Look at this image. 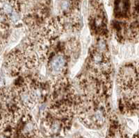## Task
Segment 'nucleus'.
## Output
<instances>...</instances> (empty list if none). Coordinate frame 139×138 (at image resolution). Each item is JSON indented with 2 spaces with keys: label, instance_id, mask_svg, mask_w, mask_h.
I'll return each mask as SVG.
<instances>
[{
  "label": "nucleus",
  "instance_id": "6",
  "mask_svg": "<svg viewBox=\"0 0 139 138\" xmlns=\"http://www.w3.org/2000/svg\"><path fill=\"white\" fill-rule=\"evenodd\" d=\"M83 61H84V60H82V58H80L77 64L73 67V68H72V70H71V76H72V77L75 76V75L77 74V72H79V70L81 69L82 64H83Z\"/></svg>",
  "mask_w": 139,
  "mask_h": 138
},
{
  "label": "nucleus",
  "instance_id": "8",
  "mask_svg": "<svg viewBox=\"0 0 139 138\" xmlns=\"http://www.w3.org/2000/svg\"><path fill=\"white\" fill-rule=\"evenodd\" d=\"M134 51H135V52L137 54H139V44H138L135 47V49H134Z\"/></svg>",
  "mask_w": 139,
  "mask_h": 138
},
{
  "label": "nucleus",
  "instance_id": "4",
  "mask_svg": "<svg viewBox=\"0 0 139 138\" xmlns=\"http://www.w3.org/2000/svg\"><path fill=\"white\" fill-rule=\"evenodd\" d=\"M22 29H18L14 31L12 33V34L10 36L9 39V44L14 46L15 44H17V42L20 41V38L22 37Z\"/></svg>",
  "mask_w": 139,
  "mask_h": 138
},
{
  "label": "nucleus",
  "instance_id": "2",
  "mask_svg": "<svg viewBox=\"0 0 139 138\" xmlns=\"http://www.w3.org/2000/svg\"><path fill=\"white\" fill-rule=\"evenodd\" d=\"M70 56L65 52L57 53L48 60L47 70L49 75L52 77V80L63 77L66 69Z\"/></svg>",
  "mask_w": 139,
  "mask_h": 138
},
{
  "label": "nucleus",
  "instance_id": "7",
  "mask_svg": "<svg viewBox=\"0 0 139 138\" xmlns=\"http://www.w3.org/2000/svg\"><path fill=\"white\" fill-rule=\"evenodd\" d=\"M82 10L83 15L86 17L88 13V1L87 0H84L83 3H82Z\"/></svg>",
  "mask_w": 139,
  "mask_h": 138
},
{
  "label": "nucleus",
  "instance_id": "5",
  "mask_svg": "<svg viewBox=\"0 0 139 138\" xmlns=\"http://www.w3.org/2000/svg\"><path fill=\"white\" fill-rule=\"evenodd\" d=\"M83 134L86 138H104V135L99 131H85Z\"/></svg>",
  "mask_w": 139,
  "mask_h": 138
},
{
  "label": "nucleus",
  "instance_id": "3",
  "mask_svg": "<svg viewBox=\"0 0 139 138\" xmlns=\"http://www.w3.org/2000/svg\"><path fill=\"white\" fill-rule=\"evenodd\" d=\"M4 66L10 76L15 77L18 75L22 71L23 67H25L23 52L18 49L10 52L4 62Z\"/></svg>",
  "mask_w": 139,
  "mask_h": 138
},
{
  "label": "nucleus",
  "instance_id": "1",
  "mask_svg": "<svg viewBox=\"0 0 139 138\" xmlns=\"http://www.w3.org/2000/svg\"><path fill=\"white\" fill-rule=\"evenodd\" d=\"M117 84L120 91L126 94L125 96L136 94L139 90L138 68L132 64L121 67L118 74Z\"/></svg>",
  "mask_w": 139,
  "mask_h": 138
}]
</instances>
